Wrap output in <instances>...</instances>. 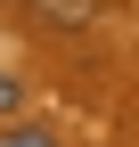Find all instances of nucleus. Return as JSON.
Listing matches in <instances>:
<instances>
[{"label":"nucleus","mask_w":139,"mask_h":147,"mask_svg":"<svg viewBox=\"0 0 139 147\" xmlns=\"http://www.w3.org/2000/svg\"><path fill=\"white\" fill-rule=\"evenodd\" d=\"M90 8H98V0H33L41 25H90Z\"/></svg>","instance_id":"1"},{"label":"nucleus","mask_w":139,"mask_h":147,"mask_svg":"<svg viewBox=\"0 0 139 147\" xmlns=\"http://www.w3.org/2000/svg\"><path fill=\"white\" fill-rule=\"evenodd\" d=\"M0 147H57L41 123H0Z\"/></svg>","instance_id":"2"},{"label":"nucleus","mask_w":139,"mask_h":147,"mask_svg":"<svg viewBox=\"0 0 139 147\" xmlns=\"http://www.w3.org/2000/svg\"><path fill=\"white\" fill-rule=\"evenodd\" d=\"M16 106H25V82H16V74H0V123H16Z\"/></svg>","instance_id":"3"}]
</instances>
